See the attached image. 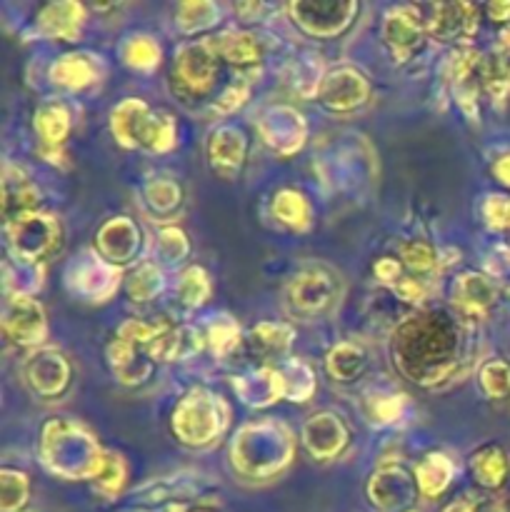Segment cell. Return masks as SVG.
Returning a JSON list of instances; mask_svg holds the SVG:
<instances>
[{
	"label": "cell",
	"instance_id": "8",
	"mask_svg": "<svg viewBox=\"0 0 510 512\" xmlns=\"http://www.w3.org/2000/svg\"><path fill=\"white\" fill-rule=\"evenodd\" d=\"M215 48H218L220 58H225L228 63L240 65V68H248V65L260 63V43L248 33H225L215 40Z\"/></svg>",
	"mask_w": 510,
	"mask_h": 512
},
{
	"label": "cell",
	"instance_id": "21",
	"mask_svg": "<svg viewBox=\"0 0 510 512\" xmlns=\"http://www.w3.org/2000/svg\"><path fill=\"white\" fill-rule=\"evenodd\" d=\"M158 288L160 273L155 268H150V265H143V268L133 275V280H130V295L138 300H148L150 295L158 293Z\"/></svg>",
	"mask_w": 510,
	"mask_h": 512
},
{
	"label": "cell",
	"instance_id": "11",
	"mask_svg": "<svg viewBox=\"0 0 510 512\" xmlns=\"http://www.w3.org/2000/svg\"><path fill=\"white\" fill-rule=\"evenodd\" d=\"M50 75L55 83L65 85V88H83L95 78V68L80 55H65L53 65Z\"/></svg>",
	"mask_w": 510,
	"mask_h": 512
},
{
	"label": "cell",
	"instance_id": "2",
	"mask_svg": "<svg viewBox=\"0 0 510 512\" xmlns=\"http://www.w3.org/2000/svg\"><path fill=\"white\" fill-rule=\"evenodd\" d=\"M215 40H200V43L185 45L175 58V80L180 83L183 93L203 95L213 85L215 60H218Z\"/></svg>",
	"mask_w": 510,
	"mask_h": 512
},
{
	"label": "cell",
	"instance_id": "4",
	"mask_svg": "<svg viewBox=\"0 0 510 512\" xmlns=\"http://www.w3.org/2000/svg\"><path fill=\"white\" fill-rule=\"evenodd\" d=\"M288 295L295 308L315 313V310H323L333 298V280L323 270H303L290 283Z\"/></svg>",
	"mask_w": 510,
	"mask_h": 512
},
{
	"label": "cell",
	"instance_id": "14",
	"mask_svg": "<svg viewBox=\"0 0 510 512\" xmlns=\"http://www.w3.org/2000/svg\"><path fill=\"white\" fill-rule=\"evenodd\" d=\"M275 215L283 220L285 225L290 228H308V220H310V208L305 203V198L295 190H283V193L275 195V203H273Z\"/></svg>",
	"mask_w": 510,
	"mask_h": 512
},
{
	"label": "cell",
	"instance_id": "24",
	"mask_svg": "<svg viewBox=\"0 0 510 512\" xmlns=\"http://www.w3.org/2000/svg\"><path fill=\"white\" fill-rule=\"evenodd\" d=\"M485 218L493 228H505L510 225V200L503 198V195H493L485 203Z\"/></svg>",
	"mask_w": 510,
	"mask_h": 512
},
{
	"label": "cell",
	"instance_id": "1",
	"mask_svg": "<svg viewBox=\"0 0 510 512\" xmlns=\"http://www.w3.org/2000/svg\"><path fill=\"white\" fill-rule=\"evenodd\" d=\"M113 133L123 145H140L148 150H170L175 143L173 120L150 113L138 100H128L113 113Z\"/></svg>",
	"mask_w": 510,
	"mask_h": 512
},
{
	"label": "cell",
	"instance_id": "33",
	"mask_svg": "<svg viewBox=\"0 0 510 512\" xmlns=\"http://www.w3.org/2000/svg\"><path fill=\"white\" fill-rule=\"evenodd\" d=\"M490 15H493V18L495 20H505V18H508V15H510V5H490Z\"/></svg>",
	"mask_w": 510,
	"mask_h": 512
},
{
	"label": "cell",
	"instance_id": "29",
	"mask_svg": "<svg viewBox=\"0 0 510 512\" xmlns=\"http://www.w3.org/2000/svg\"><path fill=\"white\" fill-rule=\"evenodd\" d=\"M375 275H378V280H383V283H398L400 263L393 258L378 260V263H375Z\"/></svg>",
	"mask_w": 510,
	"mask_h": 512
},
{
	"label": "cell",
	"instance_id": "25",
	"mask_svg": "<svg viewBox=\"0 0 510 512\" xmlns=\"http://www.w3.org/2000/svg\"><path fill=\"white\" fill-rule=\"evenodd\" d=\"M148 195L150 200H153L158 208H173L175 203H178L180 198V190L175 188L173 183H165V180H158V183H153L148 188Z\"/></svg>",
	"mask_w": 510,
	"mask_h": 512
},
{
	"label": "cell",
	"instance_id": "26",
	"mask_svg": "<svg viewBox=\"0 0 510 512\" xmlns=\"http://www.w3.org/2000/svg\"><path fill=\"white\" fill-rule=\"evenodd\" d=\"M120 483H123V468L118 463H100L98 468V485L103 493H115L120 490Z\"/></svg>",
	"mask_w": 510,
	"mask_h": 512
},
{
	"label": "cell",
	"instance_id": "5",
	"mask_svg": "<svg viewBox=\"0 0 510 512\" xmlns=\"http://www.w3.org/2000/svg\"><path fill=\"white\" fill-rule=\"evenodd\" d=\"M5 330L15 338V343H38L43 338V310L30 298L15 295L13 303L5 308Z\"/></svg>",
	"mask_w": 510,
	"mask_h": 512
},
{
	"label": "cell",
	"instance_id": "6",
	"mask_svg": "<svg viewBox=\"0 0 510 512\" xmlns=\"http://www.w3.org/2000/svg\"><path fill=\"white\" fill-rule=\"evenodd\" d=\"M478 25L475 20V8L468 3H448V5H438L435 8L433 20H430V30L433 35L443 40H455L463 38V35H470Z\"/></svg>",
	"mask_w": 510,
	"mask_h": 512
},
{
	"label": "cell",
	"instance_id": "17",
	"mask_svg": "<svg viewBox=\"0 0 510 512\" xmlns=\"http://www.w3.org/2000/svg\"><path fill=\"white\" fill-rule=\"evenodd\" d=\"M123 55L125 60H128V65H133V68H140V70H148L160 60V48L155 45L153 38H148V35H135V38L128 40Z\"/></svg>",
	"mask_w": 510,
	"mask_h": 512
},
{
	"label": "cell",
	"instance_id": "28",
	"mask_svg": "<svg viewBox=\"0 0 510 512\" xmlns=\"http://www.w3.org/2000/svg\"><path fill=\"white\" fill-rule=\"evenodd\" d=\"M400 415V400L398 398H375V418L380 423H390Z\"/></svg>",
	"mask_w": 510,
	"mask_h": 512
},
{
	"label": "cell",
	"instance_id": "13",
	"mask_svg": "<svg viewBox=\"0 0 510 512\" xmlns=\"http://www.w3.org/2000/svg\"><path fill=\"white\" fill-rule=\"evenodd\" d=\"M450 463L443 455H430L418 465V485L425 495H440L450 483Z\"/></svg>",
	"mask_w": 510,
	"mask_h": 512
},
{
	"label": "cell",
	"instance_id": "12",
	"mask_svg": "<svg viewBox=\"0 0 510 512\" xmlns=\"http://www.w3.org/2000/svg\"><path fill=\"white\" fill-rule=\"evenodd\" d=\"M358 80H360V75H353V73H340V75H335V78H330L323 88L325 103L333 105V108H338V110H348V108H353V105H358L360 98L365 95V85L363 88L348 90V85L358 83Z\"/></svg>",
	"mask_w": 510,
	"mask_h": 512
},
{
	"label": "cell",
	"instance_id": "23",
	"mask_svg": "<svg viewBox=\"0 0 510 512\" xmlns=\"http://www.w3.org/2000/svg\"><path fill=\"white\" fill-rule=\"evenodd\" d=\"M188 243H185V235L178 228H165L160 233V253L168 260H178L180 255H185Z\"/></svg>",
	"mask_w": 510,
	"mask_h": 512
},
{
	"label": "cell",
	"instance_id": "22",
	"mask_svg": "<svg viewBox=\"0 0 510 512\" xmlns=\"http://www.w3.org/2000/svg\"><path fill=\"white\" fill-rule=\"evenodd\" d=\"M235 340H238V330H235V325L230 323L228 318L218 320V323L210 328V343H213V348L218 350V353H225V350L233 348Z\"/></svg>",
	"mask_w": 510,
	"mask_h": 512
},
{
	"label": "cell",
	"instance_id": "7",
	"mask_svg": "<svg viewBox=\"0 0 510 512\" xmlns=\"http://www.w3.org/2000/svg\"><path fill=\"white\" fill-rule=\"evenodd\" d=\"M493 285L478 275H463L455 283L453 300L463 315H483V310L493 303Z\"/></svg>",
	"mask_w": 510,
	"mask_h": 512
},
{
	"label": "cell",
	"instance_id": "32",
	"mask_svg": "<svg viewBox=\"0 0 510 512\" xmlns=\"http://www.w3.org/2000/svg\"><path fill=\"white\" fill-rule=\"evenodd\" d=\"M495 175H498L505 185H510V155H505V158L498 160V165H495Z\"/></svg>",
	"mask_w": 510,
	"mask_h": 512
},
{
	"label": "cell",
	"instance_id": "16",
	"mask_svg": "<svg viewBox=\"0 0 510 512\" xmlns=\"http://www.w3.org/2000/svg\"><path fill=\"white\" fill-rule=\"evenodd\" d=\"M243 135L235 133V130H223L220 135H215L213 145H210V153H213L215 165L220 168H235L243 160Z\"/></svg>",
	"mask_w": 510,
	"mask_h": 512
},
{
	"label": "cell",
	"instance_id": "9",
	"mask_svg": "<svg viewBox=\"0 0 510 512\" xmlns=\"http://www.w3.org/2000/svg\"><path fill=\"white\" fill-rule=\"evenodd\" d=\"M80 18H83V10L80 5L63 3V5H48V8L40 13V28L48 35H58V38H73L75 30H78Z\"/></svg>",
	"mask_w": 510,
	"mask_h": 512
},
{
	"label": "cell",
	"instance_id": "30",
	"mask_svg": "<svg viewBox=\"0 0 510 512\" xmlns=\"http://www.w3.org/2000/svg\"><path fill=\"white\" fill-rule=\"evenodd\" d=\"M245 98V88H238V85H233L230 90H225V95L220 98V103L215 105V110H220V113H225V110H233L235 105L243 103Z\"/></svg>",
	"mask_w": 510,
	"mask_h": 512
},
{
	"label": "cell",
	"instance_id": "10",
	"mask_svg": "<svg viewBox=\"0 0 510 512\" xmlns=\"http://www.w3.org/2000/svg\"><path fill=\"white\" fill-rule=\"evenodd\" d=\"M68 113H65L63 105H45L38 115H35V130L43 138L45 150L53 148L58 150V145L63 143V138L68 135Z\"/></svg>",
	"mask_w": 510,
	"mask_h": 512
},
{
	"label": "cell",
	"instance_id": "15",
	"mask_svg": "<svg viewBox=\"0 0 510 512\" xmlns=\"http://www.w3.org/2000/svg\"><path fill=\"white\" fill-rule=\"evenodd\" d=\"M473 473L485 488H498L503 483L505 473H508V463H505V455L500 450L488 448L480 455L473 458Z\"/></svg>",
	"mask_w": 510,
	"mask_h": 512
},
{
	"label": "cell",
	"instance_id": "20",
	"mask_svg": "<svg viewBox=\"0 0 510 512\" xmlns=\"http://www.w3.org/2000/svg\"><path fill=\"white\" fill-rule=\"evenodd\" d=\"M400 258L415 273H428V270L435 268V250L428 243H420V240L400 245Z\"/></svg>",
	"mask_w": 510,
	"mask_h": 512
},
{
	"label": "cell",
	"instance_id": "19",
	"mask_svg": "<svg viewBox=\"0 0 510 512\" xmlns=\"http://www.w3.org/2000/svg\"><path fill=\"white\" fill-rule=\"evenodd\" d=\"M253 343L260 353H283L290 343V330L283 325H258L253 330Z\"/></svg>",
	"mask_w": 510,
	"mask_h": 512
},
{
	"label": "cell",
	"instance_id": "31",
	"mask_svg": "<svg viewBox=\"0 0 510 512\" xmlns=\"http://www.w3.org/2000/svg\"><path fill=\"white\" fill-rule=\"evenodd\" d=\"M478 510H480V503L473 498V495H463L458 503H453L445 508V512H478Z\"/></svg>",
	"mask_w": 510,
	"mask_h": 512
},
{
	"label": "cell",
	"instance_id": "3",
	"mask_svg": "<svg viewBox=\"0 0 510 512\" xmlns=\"http://www.w3.org/2000/svg\"><path fill=\"white\" fill-rule=\"evenodd\" d=\"M383 35L388 48L393 50L395 60H400V63L408 60L418 50L420 38H423V25H420L415 8H395L393 13H388Z\"/></svg>",
	"mask_w": 510,
	"mask_h": 512
},
{
	"label": "cell",
	"instance_id": "27",
	"mask_svg": "<svg viewBox=\"0 0 510 512\" xmlns=\"http://www.w3.org/2000/svg\"><path fill=\"white\" fill-rule=\"evenodd\" d=\"M395 295H400L405 303H420V300H425V285L420 280L403 278L395 283Z\"/></svg>",
	"mask_w": 510,
	"mask_h": 512
},
{
	"label": "cell",
	"instance_id": "18",
	"mask_svg": "<svg viewBox=\"0 0 510 512\" xmlns=\"http://www.w3.org/2000/svg\"><path fill=\"white\" fill-rule=\"evenodd\" d=\"M178 293L185 305H203L205 298L210 295V280L208 275H205V270L200 268L185 270L183 278H180Z\"/></svg>",
	"mask_w": 510,
	"mask_h": 512
}]
</instances>
